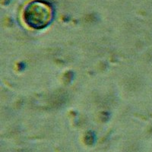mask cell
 I'll return each mask as SVG.
<instances>
[{
	"label": "cell",
	"mask_w": 152,
	"mask_h": 152,
	"mask_svg": "<svg viewBox=\"0 0 152 152\" xmlns=\"http://www.w3.org/2000/svg\"><path fill=\"white\" fill-rule=\"evenodd\" d=\"M53 9L43 1L30 2L24 11V19L31 28L40 29L47 27L53 19Z\"/></svg>",
	"instance_id": "cell-1"
}]
</instances>
